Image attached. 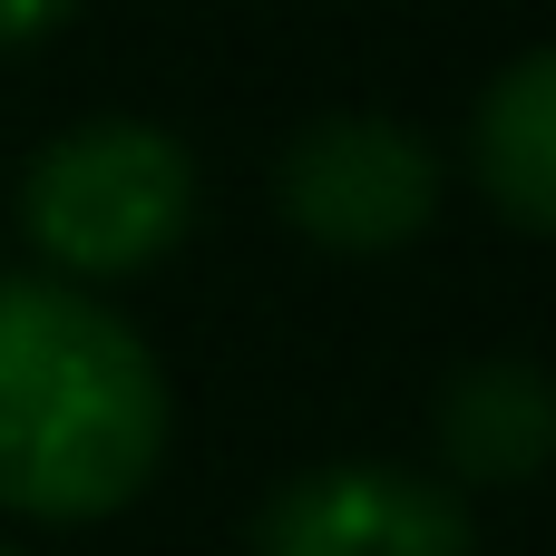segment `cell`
Segmentation results:
<instances>
[{"instance_id": "cell-1", "label": "cell", "mask_w": 556, "mask_h": 556, "mask_svg": "<svg viewBox=\"0 0 556 556\" xmlns=\"http://www.w3.org/2000/svg\"><path fill=\"white\" fill-rule=\"evenodd\" d=\"M166 371L88 283H0V508L88 528L166 459Z\"/></svg>"}, {"instance_id": "cell-2", "label": "cell", "mask_w": 556, "mask_h": 556, "mask_svg": "<svg viewBox=\"0 0 556 556\" xmlns=\"http://www.w3.org/2000/svg\"><path fill=\"white\" fill-rule=\"evenodd\" d=\"M195 225V156L147 117L59 127L20 166V235L59 264V283H127L166 264Z\"/></svg>"}, {"instance_id": "cell-3", "label": "cell", "mask_w": 556, "mask_h": 556, "mask_svg": "<svg viewBox=\"0 0 556 556\" xmlns=\"http://www.w3.org/2000/svg\"><path fill=\"white\" fill-rule=\"evenodd\" d=\"M274 205L323 254H401L440 225V156L401 117H313L274 166Z\"/></svg>"}, {"instance_id": "cell-4", "label": "cell", "mask_w": 556, "mask_h": 556, "mask_svg": "<svg viewBox=\"0 0 556 556\" xmlns=\"http://www.w3.org/2000/svg\"><path fill=\"white\" fill-rule=\"evenodd\" d=\"M244 556H479L459 489L391 469V459H332L283 479L254 508Z\"/></svg>"}, {"instance_id": "cell-5", "label": "cell", "mask_w": 556, "mask_h": 556, "mask_svg": "<svg viewBox=\"0 0 556 556\" xmlns=\"http://www.w3.org/2000/svg\"><path fill=\"white\" fill-rule=\"evenodd\" d=\"M556 450V391L538 362H469L440 391V459L469 489H528Z\"/></svg>"}, {"instance_id": "cell-6", "label": "cell", "mask_w": 556, "mask_h": 556, "mask_svg": "<svg viewBox=\"0 0 556 556\" xmlns=\"http://www.w3.org/2000/svg\"><path fill=\"white\" fill-rule=\"evenodd\" d=\"M469 166H479V195L518 235L556 225V59L547 49H518L489 78V98L469 117Z\"/></svg>"}, {"instance_id": "cell-7", "label": "cell", "mask_w": 556, "mask_h": 556, "mask_svg": "<svg viewBox=\"0 0 556 556\" xmlns=\"http://www.w3.org/2000/svg\"><path fill=\"white\" fill-rule=\"evenodd\" d=\"M78 20V0H0V59L10 49H39L49 29H68Z\"/></svg>"}, {"instance_id": "cell-8", "label": "cell", "mask_w": 556, "mask_h": 556, "mask_svg": "<svg viewBox=\"0 0 556 556\" xmlns=\"http://www.w3.org/2000/svg\"><path fill=\"white\" fill-rule=\"evenodd\" d=\"M0 556H20V547H0Z\"/></svg>"}]
</instances>
